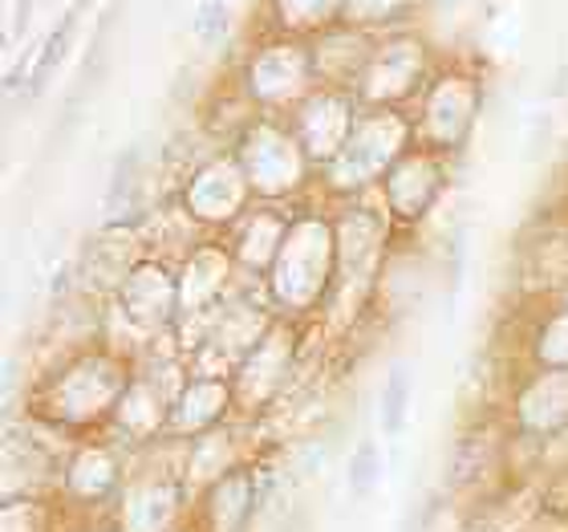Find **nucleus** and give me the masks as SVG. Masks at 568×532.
Instances as JSON below:
<instances>
[{"mask_svg":"<svg viewBox=\"0 0 568 532\" xmlns=\"http://www.w3.org/2000/svg\"><path fill=\"white\" fill-rule=\"evenodd\" d=\"M313 86H317L313 53H308V41H301V37L264 33L261 29L240 58V94L248 107H261L268 114H276V110L293 114Z\"/></svg>","mask_w":568,"mask_h":532,"instance_id":"f257e3e1","label":"nucleus"},{"mask_svg":"<svg viewBox=\"0 0 568 532\" xmlns=\"http://www.w3.org/2000/svg\"><path fill=\"white\" fill-rule=\"evenodd\" d=\"M430 78H435V53L426 46V37L410 24H398L374 37L354 98L366 110H398L415 102Z\"/></svg>","mask_w":568,"mask_h":532,"instance_id":"f03ea898","label":"nucleus"},{"mask_svg":"<svg viewBox=\"0 0 568 532\" xmlns=\"http://www.w3.org/2000/svg\"><path fill=\"white\" fill-rule=\"evenodd\" d=\"M479 102H484V86L475 70L467 66L435 70V78L418 94V131L430 147H443V151L459 147L471 134Z\"/></svg>","mask_w":568,"mask_h":532,"instance_id":"7ed1b4c3","label":"nucleus"},{"mask_svg":"<svg viewBox=\"0 0 568 532\" xmlns=\"http://www.w3.org/2000/svg\"><path fill=\"white\" fill-rule=\"evenodd\" d=\"M357 102L354 90H337V86H313L308 98L293 110V131L308 159L317 163H333L342 147L349 142L357 127Z\"/></svg>","mask_w":568,"mask_h":532,"instance_id":"20e7f679","label":"nucleus"},{"mask_svg":"<svg viewBox=\"0 0 568 532\" xmlns=\"http://www.w3.org/2000/svg\"><path fill=\"white\" fill-rule=\"evenodd\" d=\"M406 139H410V131H406V119L398 110H366V114H357L354 134L333 163L354 183H366L403 159Z\"/></svg>","mask_w":568,"mask_h":532,"instance_id":"39448f33","label":"nucleus"},{"mask_svg":"<svg viewBox=\"0 0 568 532\" xmlns=\"http://www.w3.org/2000/svg\"><path fill=\"white\" fill-rule=\"evenodd\" d=\"M305 147L296 139V131L281 127V122H248L244 127V142H240V167L248 175V188L261 191H281L293 175H301L305 163Z\"/></svg>","mask_w":568,"mask_h":532,"instance_id":"423d86ee","label":"nucleus"},{"mask_svg":"<svg viewBox=\"0 0 568 532\" xmlns=\"http://www.w3.org/2000/svg\"><path fill=\"white\" fill-rule=\"evenodd\" d=\"M374 37H378V33L357 29V24H345V21L313 37V41H308V53H313V73H317V86L357 90L362 73H366L369 49H374Z\"/></svg>","mask_w":568,"mask_h":532,"instance_id":"0eeeda50","label":"nucleus"},{"mask_svg":"<svg viewBox=\"0 0 568 532\" xmlns=\"http://www.w3.org/2000/svg\"><path fill=\"white\" fill-rule=\"evenodd\" d=\"M345 21V0H264V33L313 41Z\"/></svg>","mask_w":568,"mask_h":532,"instance_id":"6e6552de","label":"nucleus"},{"mask_svg":"<svg viewBox=\"0 0 568 532\" xmlns=\"http://www.w3.org/2000/svg\"><path fill=\"white\" fill-rule=\"evenodd\" d=\"M438 188V163L430 154H403L398 163L386 171V191H390V203L403 215H418L426 203L435 200Z\"/></svg>","mask_w":568,"mask_h":532,"instance_id":"1a4fd4ad","label":"nucleus"},{"mask_svg":"<svg viewBox=\"0 0 568 532\" xmlns=\"http://www.w3.org/2000/svg\"><path fill=\"white\" fill-rule=\"evenodd\" d=\"M423 0H345V24L369 29V33H386L398 24H410L415 9Z\"/></svg>","mask_w":568,"mask_h":532,"instance_id":"9d476101","label":"nucleus"},{"mask_svg":"<svg viewBox=\"0 0 568 532\" xmlns=\"http://www.w3.org/2000/svg\"><path fill=\"white\" fill-rule=\"evenodd\" d=\"M406 406H410V374H406V367H394L390 379H386V391H382V423L390 435L403 431Z\"/></svg>","mask_w":568,"mask_h":532,"instance_id":"9b49d317","label":"nucleus"},{"mask_svg":"<svg viewBox=\"0 0 568 532\" xmlns=\"http://www.w3.org/2000/svg\"><path fill=\"white\" fill-rule=\"evenodd\" d=\"M374 475H378V455H374V443H362L354 455V468H349V480H354V492L362 496V492H369L374 488Z\"/></svg>","mask_w":568,"mask_h":532,"instance_id":"f8f14e48","label":"nucleus"}]
</instances>
